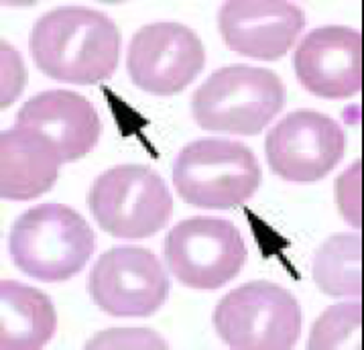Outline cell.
Instances as JSON below:
<instances>
[{
	"label": "cell",
	"mask_w": 364,
	"mask_h": 350,
	"mask_svg": "<svg viewBox=\"0 0 364 350\" xmlns=\"http://www.w3.org/2000/svg\"><path fill=\"white\" fill-rule=\"evenodd\" d=\"M120 43V31L110 16L86 6H61L35 23L29 49L47 78L90 86L114 73Z\"/></svg>",
	"instance_id": "obj_1"
},
{
	"label": "cell",
	"mask_w": 364,
	"mask_h": 350,
	"mask_svg": "<svg viewBox=\"0 0 364 350\" xmlns=\"http://www.w3.org/2000/svg\"><path fill=\"white\" fill-rule=\"evenodd\" d=\"M96 248V234L70 206L41 204L15 220L9 250L21 273L45 283L75 277Z\"/></svg>",
	"instance_id": "obj_2"
},
{
	"label": "cell",
	"mask_w": 364,
	"mask_h": 350,
	"mask_svg": "<svg viewBox=\"0 0 364 350\" xmlns=\"http://www.w3.org/2000/svg\"><path fill=\"white\" fill-rule=\"evenodd\" d=\"M285 104V86L277 73L245 63L212 73L191 98V115L200 129L230 134H259Z\"/></svg>",
	"instance_id": "obj_3"
},
{
	"label": "cell",
	"mask_w": 364,
	"mask_h": 350,
	"mask_svg": "<svg viewBox=\"0 0 364 350\" xmlns=\"http://www.w3.org/2000/svg\"><path fill=\"white\" fill-rule=\"evenodd\" d=\"M261 165L242 143L202 139L183 147L173 163V186L186 204L232 208L245 204L261 186Z\"/></svg>",
	"instance_id": "obj_4"
},
{
	"label": "cell",
	"mask_w": 364,
	"mask_h": 350,
	"mask_svg": "<svg viewBox=\"0 0 364 350\" xmlns=\"http://www.w3.org/2000/svg\"><path fill=\"white\" fill-rule=\"evenodd\" d=\"M212 322L230 349L287 350L301 334V307L277 283L250 281L220 299Z\"/></svg>",
	"instance_id": "obj_5"
},
{
	"label": "cell",
	"mask_w": 364,
	"mask_h": 350,
	"mask_svg": "<svg viewBox=\"0 0 364 350\" xmlns=\"http://www.w3.org/2000/svg\"><path fill=\"white\" fill-rule=\"evenodd\" d=\"M87 204L102 230L122 240L157 234L173 212L167 184L146 165H118L98 175Z\"/></svg>",
	"instance_id": "obj_6"
},
{
	"label": "cell",
	"mask_w": 364,
	"mask_h": 350,
	"mask_svg": "<svg viewBox=\"0 0 364 350\" xmlns=\"http://www.w3.org/2000/svg\"><path fill=\"white\" fill-rule=\"evenodd\" d=\"M165 261L190 290L214 292L230 283L247 261V245L232 222L196 216L175 224L165 238Z\"/></svg>",
	"instance_id": "obj_7"
},
{
	"label": "cell",
	"mask_w": 364,
	"mask_h": 350,
	"mask_svg": "<svg viewBox=\"0 0 364 350\" xmlns=\"http://www.w3.org/2000/svg\"><path fill=\"white\" fill-rule=\"evenodd\" d=\"M90 295L110 316L146 318L165 304L169 279L151 250L117 247L104 253L92 267Z\"/></svg>",
	"instance_id": "obj_8"
},
{
	"label": "cell",
	"mask_w": 364,
	"mask_h": 350,
	"mask_svg": "<svg viewBox=\"0 0 364 350\" xmlns=\"http://www.w3.org/2000/svg\"><path fill=\"white\" fill-rule=\"evenodd\" d=\"M346 151L342 127L314 110L291 112L269 131L264 153L269 167L285 181L309 184L330 174Z\"/></svg>",
	"instance_id": "obj_9"
},
{
	"label": "cell",
	"mask_w": 364,
	"mask_h": 350,
	"mask_svg": "<svg viewBox=\"0 0 364 350\" xmlns=\"http://www.w3.org/2000/svg\"><path fill=\"white\" fill-rule=\"evenodd\" d=\"M205 61L200 37L179 23H153L134 33L127 68L132 84L153 96H171L190 86Z\"/></svg>",
	"instance_id": "obj_10"
},
{
	"label": "cell",
	"mask_w": 364,
	"mask_h": 350,
	"mask_svg": "<svg viewBox=\"0 0 364 350\" xmlns=\"http://www.w3.org/2000/svg\"><path fill=\"white\" fill-rule=\"evenodd\" d=\"M220 35L245 58H283L306 27L301 6L289 0H228L220 6Z\"/></svg>",
	"instance_id": "obj_11"
},
{
	"label": "cell",
	"mask_w": 364,
	"mask_h": 350,
	"mask_svg": "<svg viewBox=\"0 0 364 350\" xmlns=\"http://www.w3.org/2000/svg\"><path fill=\"white\" fill-rule=\"evenodd\" d=\"M293 70L307 92L344 100L363 90V35L348 27L307 33L293 55Z\"/></svg>",
	"instance_id": "obj_12"
},
{
	"label": "cell",
	"mask_w": 364,
	"mask_h": 350,
	"mask_svg": "<svg viewBox=\"0 0 364 350\" xmlns=\"http://www.w3.org/2000/svg\"><path fill=\"white\" fill-rule=\"evenodd\" d=\"M15 124L45 137L55 147L61 163L82 159L98 145L102 132L94 104L68 90H51L27 100Z\"/></svg>",
	"instance_id": "obj_13"
},
{
	"label": "cell",
	"mask_w": 364,
	"mask_h": 350,
	"mask_svg": "<svg viewBox=\"0 0 364 350\" xmlns=\"http://www.w3.org/2000/svg\"><path fill=\"white\" fill-rule=\"evenodd\" d=\"M55 147L39 132L13 127L0 137V193L4 200L25 202L39 198L58 181Z\"/></svg>",
	"instance_id": "obj_14"
},
{
	"label": "cell",
	"mask_w": 364,
	"mask_h": 350,
	"mask_svg": "<svg viewBox=\"0 0 364 350\" xmlns=\"http://www.w3.org/2000/svg\"><path fill=\"white\" fill-rule=\"evenodd\" d=\"M55 328L58 314L49 295L11 279L0 283V349H41Z\"/></svg>",
	"instance_id": "obj_15"
},
{
	"label": "cell",
	"mask_w": 364,
	"mask_h": 350,
	"mask_svg": "<svg viewBox=\"0 0 364 350\" xmlns=\"http://www.w3.org/2000/svg\"><path fill=\"white\" fill-rule=\"evenodd\" d=\"M311 279L321 293L332 297L363 295V238L334 234L314 255Z\"/></svg>",
	"instance_id": "obj_16"
},
{
	"label": "cell",
	"mask_w": 364,
	"mask_h": 350,
	"mask_svg": "<svg viewBox=\"0 0 364 350\" xmlns=\"http://www.w3.org/2000/svg\"><path fill=\"white\" fill-rule=\"evenodd\" d=\"M360 330H363V306L358 302L336 304L328 307L316 320L307 349H360Z\"/></svg>",
	"instance_id": "obj_17"
},
{
	"label": "cell",
	"mask_w": 364,
	"mask_h": 350,
	"mask_svg": "<svg viewBox=\"0 0 364 350\" xmlns=\"http://www.w3.org/2000/svg\"><path fill=\"white\" fill-rule=\"evenodd\" d=\"M27 72L23 59L9 43H2V108L15 100L18 92L25 88Z\"/></svg>",
	"instance_id": "obj_18"
}]
</instances>
